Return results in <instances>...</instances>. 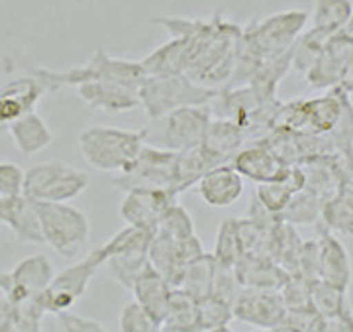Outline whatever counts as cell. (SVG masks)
<instances>
[{"mask_svg": "<svg viewBox=\"0 0 353 332\" xmlns=\"http://www.w3.org/2000/svg\"><path fill=\"white\" fill-rule=\"evenodd\" d=\"M176 203L175 191H155V189H134L128 191L120 203V218L126 226L143 230H155L165 213Z\"/></svg>", "mask_w": 353, "mask_h": 332, "instance_id": "obj_13", "label": "cell"}, {"mask_svg": "<svg viewBox=\"0 0 353 332\" xmlns=\"http://www.w3.org/2000/svg\"><path fill=\"white\" fill-rule=\"evenodd\" d=\"M210 120L212 110L208 104L185 106L150 120L148 126L141 128V136L148 146L179 153L190 146L201 144Z\"/></svg>", "mask_w": 353, "mask_h": 332, "instance_id": "obj_5", "label": "cell"}, {"mask_svg": "<svg viewBox=\"0 0 353 332\" xmlns=\"http://www.w3.org/2000/svg\"><path fill=\"white\" fill-rule=\"evenodd\" d=\"M320 281H326L343 291L352 285V257L338 236L324 232L320 236Z\"/></svg>", "mask_w": 353, "mask_h": 332, "instance_id": "obj_20", "label": "cell"}, {"mask_svg": "<svg viewBox=\"0 0 353 332\" xmlns=\"http://www.w3.org/2000/svg\"><path fill=\"white\" fill-rule=\"evenodd\" d=\"M306 189V175L304 169L299 164H292L287 169V173L277 181H269V183H259L255 189V199L263 204L267 211L283 215V211L287 208L290 199Z\"/></svg>", "mask_w": 353, "mask_h": 332, "instance_id": "obj_22", "label": "cell"}, {"mask_svg": "<svg viewBox=\"0 0 353 332\" xmlns=\"http://www.w3.org/2000/svg\"><path fill=\"white\" fill-rule=\"evenodd\" d=\"M308 22L310 14L301 8L275 12L263 20H253L241 28L238 51L243 59L255 65L279 59L292 51L296 39L308 28Z\"/></svg>", "mask_w": 353, "mask_h": 332, "instance_id": "obj_1", "label": "cell"}, {"mask_svg": "<svg viewBox=\"0 0 353 332\" xmlns=\"http://www.w3.org/2000/svg\"><path fill=\"white\" fill-rule=\"evenodd\" d=\"M53 277L55 269L48 255H28L12 269L0 273V295L12 303H32L46 293Z\"/></svg>", "mask_w": 353, "mask_h": 332, "instance_id": "obj_11", "label": "cell"}, {"mask_svg": "<svg viewBox=\"0 0 353 332\" xmlns=\"http://www.w3.org/2000/svg\"><path fill=\"white\" fill-rule=\"evenodd\" d=\"M310 285L312 281L304 280L301 275H290V280L281 289L287 311H314L310 301Z\"/></svg>", "mask_w": 353, "mask_h": 332, "instance_id": "obj_39", "label": "cell"}, {"mask_svg": "<svg viewBox=\"0 0 353 332\" xmlns=\"http://www.w3.org/2000/svg\"><path fill=\"white\" fill-rule=\"evenodd\" d=\"M326 203V199L318 193L310 191V189H303L301 193H296L290 203L287 204V208L283 211V220L289 222L292 226L296 224H310L316 222L318 218L322 217V206Z\"/></svg>", "mask_w": 353, "mask_h": 332, "instance_id": "obj_32", "label": "cell"}, {"mask_svg": "<svg viewBox=\"0 0 353 332\" xmlns=\"http://www.w3.org/2000/svg\"><path fill=\"white\" fill-rule=\"evenodd\" d=\"M153 230L126 226L118 230L106 242L110 257L106 266L110 269L114 281H118L128 291H132L134 283L145 269L152 266L150 248H152Z\"/></svg>", "mask_w": 353, "mask_h": 332, "instance_id": "obj_9", "label": "cell"}, {"mask_svg": "<svg viewBox=\"0 0 353 332\" xmlns=\"http://www.w3.org/2000/svg\"><path fill=\"white\" fill-rule=\"evenodd\" d=\"M234 319V306L224 299H218L214 295L199 301V332L216 331L228 326V322Z\"/></svg>", "mask_w": 353, "mask_h": 332, "instance_id": "obj_36", "label": "cell"}, {"mask_svg": "<svg viewBox=\"0 0 353 332\" xmlns=\"http://www.w3.org/2000/svg\"><path fill=\"white\" fill-rule=\"evenodd\" d=\"M216 166L222 164L202 141L179 152L175 159V191L183 193L190 189Z\"/></svg>", "mask_w": 353, "mask_h": 332, "instance_id": "obj_26", "label": "cell"}, {"mask_svg": "<svg viewBox=\"0 0 353 332\" xmlns=\"http://www.w3.org/2000/svg\"><path fill=\"white\" fill-rule=\"evenodd\" d=\"M8 134L12 138L16 150L26 157L38 155L53 144V132L50 124L36 110L18 118L12 126L8 128Z\"/></svg>", "mask_w": 353, "mask_h": 332, "instance_id": "obj_24", "label": "cell"}, {"mask_svg": "<svg viewBox=\"0 0 353 332\" xmlns=\"http://www.w3.org/2000/svg\"><path fill=\"white\" fill-rule=\"evenodd\" d=\"M241 291H243V285H241L240 277H238V273H236V268L216 264L212 295L218 297V299H224V301H228L230 305L234 306V303H236V299L240 297Z\"/></svg>", "mask_w": 353, "mask_h": 332, "instance_id": "obj_40", "label": "cell"}, {"mask_svg": "<svg viewBox=\"0 0 353 332\" xmlns=\"http://www.w3.org/2000/svg\"><path fill=\"white\" fill-rule=\"evenodd\" d=\"M32 73L38 77L46 85L48 92H53L63 87H81L85 83H97V81H118V83H130V85H141L145 79V71L139 61L114 57L104 50H97L87 64L69 67L63 71H53L46 67H34Z\"/></svg>", "mask_w": 353, "mask_h": 332, "instance_id": "obj_2", "label": "cell"}, {"mask_svg": "<svg viewBox=\"0 0 353 332\" xmlns=\"http://www.w3.org/2000/svg\"><path fill=\"white\" fill-rule=\"evenodd\" d=\"M77 95L90 108L104 113H130L141 106L139 87L118 81H97L77 87Z\"/></svg>", "mask_w": 353, "mask_h": 332, "instance_id": "obj_16", "label": "cell"}, {"mask_svg": "<svg viewBox=\"0 0 353 332\" xmlns=\"http://www.w3.org/2000/svg\"><path fill=\"white\" fill-rule=\"evenodd\" d=\"M145 141L141 130L114 126H90L79 134V152L97 171L122 173L138 159Z\"/></svg>", "mask_w": 353, "mask_h": 332, "instance_id": "obj_3", "label": "cell"}, {"mask_svg": "<svg viewBox=\"0 0 353 332\" xmlns=\"http://www.w3.org/2000/svg\"><path fill=\"white\" fill-rule=\"evenodd\" d=\"M236 273L243 287L277 289L281 291L290 280V273L269 255L245 254L236 264Z\"/></svg>", "mask_w": 353, "mask_h": 332, "instance_id": "obj_21", "label": "cell"}, {"mask_svg": "<svg viewBox=\"0 0 353 332\" xmlns=\"http://www.w3.org/2000/svg\"><path fill=\"white\" fill-rule=\"evenodd\" d=\"M287 315V305L277 289L243 287L234 303V319L261 331H275Z\"/></svg>", "mask_w": 353, "mask_h": 332, "instance_id": "obj_12", "label": "cell"}, {"mask_svg": "<svg viewBox=\"0 0 353 332\" xmlns=\"http://www.w3.org/2000/svg\"><path fill=\"white\" fill-rule=\"evenodd\" d=\"M340 89L345 90L347 95H350V92H353V59L350 61V65H347V69H345L343 77H341Z\"/></svg>", "mask_w": 353, "mask_h": 332, "instance_id": "obj_44", "label": "cell"}, {"mask_svg": "<svg viewBox=\"0 0 353 332\" xmlns=\"http://www.w3.org/2000/svg\"><path fill=\"white\" fill-rule=\"evenodd\" d=\"M328 39L330 38H326V36H322V34H318L314 30L306 28L303 32V36L296 39V43L292 48V67L304 75L312 67L316 59H318L320 51L324 50Z\"/></svg>", "mask_w": 353, "mask_h": 332, "instance_id": "obj_37", "label": "cell"}, {"mask_svg": "<svg viewBox=\"0 0 353 332\" xmlns=\"http://www.w3.org/2000/svg\"><path fill=\"white\" fill-rule=\"evenodd\" d=\"M353 16L352 0H314L308 28L332 38L338 36Z\"/></svg>", "mask_w": 353, "mask_h": 332, "instance_id": "obj_28", "label": "cell"}, {"mask_svg": "<svg viewBox=\"0 0 353 332\" xmlns=\"http://www.w3.org/2000/svg\"><path fill=\"white\" fill-rule=\"evenodd\" d=\"M175 159L176 152L145 144L143 150L139 152L138 159L126 171L118 173V177L114 179V185L124 193L134 189L175 191Z\"/></svg>", "mask_w": 353, "mask_h": 332, "instance_id": "obj_10", "label": "cell"}, {"mask_svg": "<svg viewBox=\"0 0 353 332\" xmlns=\"http://www.w3.org/2000/svg\"><path fill=\"white\" fill-rule=\"evenodd\" d=\"M353 59V41L345 39L341 34L332 36L320 51L318 59L304 73L306 83L316 89H334L340 87L341 77Z\"/></svg>", "mask_w": 353, "mask_h": 332, "instance_id": "obj_15", "label": "cell"}, {"mask_svg": "<svg viewBox=\"0 0 353 332\" xmlns=\"http://www.w3.org/2000/svg\"><path fill=\"white\" fill-rule=\"evenodd\" d=\"M108 257H110V250L104 242L101 248L92 250L77 264L55 273L46 293L39 297V303L46 309V313L48 315L69 313L77 305V301L87 293L88 283L102 266H106Z\"/></svg>", "mask_w": 353, "mask_h": 332, "instance_id": "obj_8", "label": "cell"}, {"mask_svg": "<svg viewBox=\"0 0 353 332\" xmlns=\"http://www.w3.org/2000/svg\"><path fill=\"white\" fill-rule=\"evenodd\" d=\"M57 322H59V332H110L99 320L75 315L71 311L57 315Z\"/></svg>", "mask_w": 353, "mask_h": 332, "instance_id": "obj_43", "label": "cell"}, {"mask_svg": "<svg viewBox=\"0 0 353 332\" xmlns=\"http://www.w3.org/2000/svg\"><path fill=\"white\" fill-rule=\"evenodd\" d=\"M208 332H232L228 326H222V329H216V331H208Z\"/></svg>", "mask_w": 353, "mask_h": 332, "instance_id": "obj_47", "label": "cell"}, {"mask_svg": "<svg viewBox=\"0 0 353 332\" xmlns=\"http://www.w3.org/2000/svg\"><path fill=\"white\" fill-rule=\"evenodd\" d=\"M259 332H271V331H259Z\"/></svg>", "mask_w": 353, "mask_h": 332, "instance_id": "obj_48", "label": "cell"}, {"mask_svg": "<svg viewBox=\"0 0 353 332\" xmlns=\"http://www.w3.org/2000/svg\"><path fill=\"white\" fill-rule=\"evenodd\" d=\"M232 166L240 171L243 179L255 181L259 185V183L281 179L292 164L281 159V155L267 141L261 140L250 148H241L240 152L232 157Z\"/></svg>", "mask_w": 353, "mask_h": 332, "instance_id": "obj_17", "label": "cell"}, {"mask_svg": "<svg viewBox=\"0 0 353 332\" xmlns=\"http://www.w3.org/2000/svg\"><path fill=\"white\" fill-rule=\"evenodd\" d=\"M296 275H301L308 281L320 280V244H318V240L303 244Z\"/></svg>", "mask_w": 353, "mask_h": 332, "instance_id": "obj_42", "label": "cell"}, {"mask_svg": "<svg viewBox=\"0 0 353 332\" xmlns=\"http://www.w3.org/2000/svg\"><path fill=\"white\" fill-rule=\"evenodd\" d=\"M340 34L345 39H350V41H353V16H352V18H350V22H347V26H345V28L341 30Z\"/></svg>", "mask_w": 353, "mask_h": 332, "instance_id": "obj_45", "label": "cell"}, {"mask_svg": "<svg viewBox=\"0 0 353 332\" xmlns=\"http://www.w3.org/2000/svg\"><path fill=\"white\" fill-rule=\"evenodd\" d=\"M46 309L38 301L12 303L0 295V332H41Z\"/></svg>", "mask_w": 353, "mask_h": 332, "instance_id": "obj_27", "label": "cell"}, {"mask_svg": "<svg viewBox=\"0 0 353 332\" xmlns=\"http://www.w3.org/2000/svg\"><path fill=\"white\" fill-rule=\"evenodd\" d=\"M39 224L43 232V240L51 250L61 257H75L88 242L90 222L87 215L69 203H38Z\"/></svg>", "mask_w": 353, "mask_h": 332, "instance_id": "obj_6", "label": "cell"}, {"mask_svg": "<svg viewBox=\"0 0 353 332\" xmlns=\"http://www.w3.org/2000/svg\"><path fill=\"white\" fill-rule=\"evenodd\" d=\"M159 332H196V331H185V329H175V326H167V324H161Z\"/></svg>", "mask_w": 353, "mask_h": 332, "instance_id": "obj_46", "label": "cell"}, {"mask_svg": "<svg viewBox=\"0 0 353 332\" xmlns=\"http://www.w3.org/2000/svg\"><path fill=\"white\" fill-rule=\"evenodd\" d=\"M26 171L12 162L0 159V197L24 195Z\"/></svg>", "mask_w": 353, "mask_h": 332, "instance_id": "obj_41", "label": "cell"}, {"mask_svg": "<svg viewBox=\"0 0 353 332\" xmlns=\"http://www.w3.org/2000/svg\"><path fill=\"white\" fill-rule=\"evenodd\" d=\"M218 89H208L187 73L150 75L139 85V102L150 120L185 106H202L216 97Z\"/></svg>", "mask_w": 353, "mask_h": 332, "instance_id": "obj_4", "label": "cell"}, {"mask_svg": "<svg viewBox=\"0 0 353 332\" xmlns=\"http://www.w3.org/2000/svg\"><path fill=\"white\" fill-rule=\"evenodd\" d=\"M88 187L87 171L63 162H46L26 171L24 195L38 203H71Z\"/></svg>", "mask_w": 353, "mask_h": 332, "instance_id": "obj_7", "label": "cell"}, {"mask_svg": "<svg viewBox=\"0 0 353 332\" xmlns=\"http://www.w3.org/2000/svg\"><path fill=\"white\" fill-rule=\"evenodd\" d=\"M243 141H248V134L240 122L232 118H220V116H212L210 124L206 128V134L202 138V144L214 153V157L220 164L232 159L240 152Z\"/></svg>", "mask_w": 353, "mask_h": 332, "instance_id": "obj_25", "label": "cell"}, {"mask_svg": "<svg viewBox=\"0 0 353 332\" xmlns=\"http://www.w3.org/2000/svg\"><path fill=\"white\" fill-rule=\"evenodd\" d=\"M216 264L236 268V264L243 257V246L240 238V224L238 218H224L218 226L214 242Z\"/></svg>", "mask_w": 353, "mask_h": 332, "instance_id": "obj_30", "label": "cell"}, {"mask_svg": "<svg viewBox=\"0 0 353 332\" xmlns=\"http://www.w3.org/2000/svg\"><path fill=\"white\" fill-rule=\"evenodd\" d=\"M173 289L175 287L169 283V280L161 275L153 266H150L136 280L132 293H134V301H138L139 305L145 306L155 319L163 322Z\"/></svg>", "mask_w": 353, "mask_h": 332, "instance_id": "obj_23", "label": "cell"}, {"mask_svg": "<svg viewBox=\"0 0 353 332\" xmlns=\"http://www.w3.org/2000/svg\"><path fill=\"white\" fill-rule=\"evenodd\" d=\"M196 191L208 206L226 208L241 199L243 175L232 164L216 166L196 183Z\"/></svg>", "mask_w": 353, "mask_h": 332, "instance_id": "obj_19", "label": "cell"}, {"mask_svg": "<svg viewBox=\"0 0 353 332\" xmlns=\"http://www.w3.org/2000/svg\"><path fill=\"white\" fill-rule=\"evenodd\" d=\"M345 295H347V291H343L340 287H334L326 281L316 280L310 285L312 309L318 317H324V319L326 317H338L350 309Z\"/></svg>", "mask_w": 353, "mask_h": 332, "instance_id": "obj_33", "label": "cell"}, {"mask_svg": "<svg viewBox=\"0 0 353 332\" xmlns=\"http://www.w3.org/2000/svg\"><path fill=\"white\" fill-rule=\"evenodd\" d=\"M153 234H159L171 240H187L190 236H194V220L187 208L175 203L159 220Z\"/></svg>", "mask_w": 353, "mask_h": 332, "instance_id": "obj_35", "label": "cell"}, {"mask_svg": "<svg viewBox=\"0 0 353 332\" xmlns=\"http://www.w3.org/2000/svg\"><path fill=\"white\" fill-rule=\"evenodd\" d=\"M46 92V85L32 71L0 85V134L8 132L18 118L36 110V104Z\"/></svg>", "mask_w": 353, "mask_h": 332, "instance_id": "obj_14", "label": "cell"}, {"mask_svg": "<svg viewBox=\"0 0 353 332\" xmlns=\"http://www.w3.org/2000/svg\"><path fill=\"white\" fill-rule=\"evenodd\" d=\"M118 329L120 332H159L161 322L138 301H132L122 306L118 317Z\"/></svg>", "mask_w": 353, "mask_h": 332, "instance_id": "obj_38", "label": "cell"}, {"mask_svg": "<svg viewBox=\"0 0 353 332\" xmlns=\"http://www.w3.org/2000/svg\"><path fill=\"white\" fill-rule=\"evenodd\" d=\"M322 220L332 232L353 236V203L341 191L332 195L322 206Z\"/></svg>", "mask_w": 353, "mask_h": 332, "instance_id": "obj_34", "label": "cell"}, {"mask_svg": "<svg viewBox=\"0 0 353 332\" xmlns=\"http://www.w3.org/2000/svg\"><path fill=\"white\" fill-rule=\"evenodd\" d=\"M161 324L199 332V299L175 287Z\"/></svg>", "mask_w": 353, "mask_h": 332, "instance_id": "obj_31", "label": "cell"}, {"mask_svg": "<svg viewBox=\"0 0 353 332\" xmlns=\"http://www.w3.org/2000/svg\"><path fill=\"white\" fill-rule=\"evenodd\" d=\"M216 260L212 254H204L196 262L185 268L181 280L176 283V289H183L194 299H206L212 295V283H214Z\"/></svg>", "mask_w": 353, "mask_h": 332, "instance_id": "obj_29", "label": "cell"}, {"mask_svg": "<svg viewBox=\"0 0 353 332\" xmlns=\"http://www.w3.org/2000/svg\"><path fill=\"white\" fill-rule=\"evenodd\" d=\"M0 224L10 230L18 242L46 244L36 204L26 195L0 197Z\"/></svg>", "mask_w": 353, "mask_h": 332, "instance_id": "obj_18", "label": "cell"}]
</instances>
